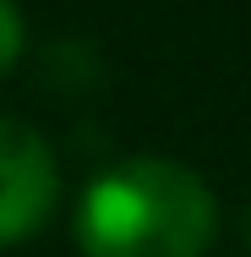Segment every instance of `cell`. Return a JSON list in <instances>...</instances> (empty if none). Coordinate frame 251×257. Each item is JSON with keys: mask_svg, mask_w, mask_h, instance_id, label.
I'll return each mask as SVG.
<instances>
[{"mask_svg": "<svg viewBox=\"0 0 251 257\" xmlns=\"http://www.w3.org/2000/svg\"><path fill=\"white\" fill-rule=\"evenodd\" d=\"M60 170H55L50 143L28 126L0 115V246L28 241L55 208Z\"/></svg>", "mask_w": 251, "mask_h": 257, "instance_id": "cell-2", "label": "cell"}, {"mask_svg": "<svg viewBox=\"0 0 251 257\" xmlns=\"http://www.w3.org/2000/svg\"><path fill=\"white\" fill-rule=\"evenodd\" d=\"M218 203L175 159H120L82 192L77 246L88 257H207Z\"/></svg>", "mask_w": 251, "mask_h": 257, "instance_id": "cell-1", "label": "cell"}, {"mask_svg": "<svg viewBox=\"0 0 251 257\" xmlns=\"http://www.w3.org/2000/svg\"><path fill=\"white\" fill-rule=\"evenodd\" d=\"M17 50H22V11L11 0H0V71L17 60Z\"/></svg>", "mask_w": 251, "mask_h": 257, "instance_id": "cell-3", "label": "cell"}]
</instances>
